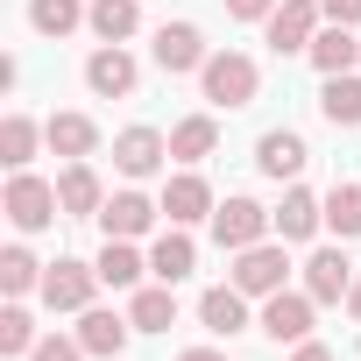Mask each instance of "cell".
Masks as SVG:
<instances>
[{
    "mask_svg": "<svg viewBox=\"0 0 361 361\" xmlns=\"http://www.w3.org/2000/svg\"><path fill=\"white\" fill-rule=\"evenodd\" d=\"M57 213H64V206H57V185H43V177H29V170L8 177V220H15L22 234H43Z\"/></svg>",
    "mask_w": 361,
    "mask_h": 361,
    "instance_id": "7a4b0ae2",
    "label": "cell"
},
{
    "mask_svg": "<svg viewBox=\"0 0 361 361\" xmlns=\"http://www.w3.org/2000/svg\"><path fill=\"white\" fill-rule=\"evenodd\" d=\"M305 57H312V64H319V71L333 78V71H354V64H361V43H354V29L326 22V29L312 36V50H305Z\"/></svg>",
    "mask_w": 361,
    "mask_h": 361,
    "instance_id": "ffe728a7",
    "label": "cell"
},
{
    "mask_svg": "<svg viewBox=\"0 0 361 361\" xmlns=\"http://www.w3.org/2000/svg\"><path fill=\"white\" fill-rule=\"evenodd\" d=\"M269 220H276V234H283V241H312V234H319V220H326V199H312L305 185H290V192H283V206H276Z\"/></svg>",
    "mask_w": 361,
    "mask_h": 361,
    "instance_id": "5bb4252c",
    "label": "cell"
},
{
    "mask_svg": "<svg viewBox=\"0 0 361 361\" xmlns=\"http://www.w3.org/2000/svg\"><path fill=\"white\" fill-rule=\"evenodd\" d=\"M128 319H135V333H170V326H177V283H149V290H135Z\"/></svg>",
    "mask_w": 361,
    "mask_h": 361,
    "instance_id": "44dd1931",
    "label": "cell"
},
{
    "mask_svg": "<svg viewBox=\"0 0 361 361\" xmlns=\"http://www.w3.org/2000/svg\"><path fill=\"white\" fill-rule=\"evenodd\" d=\"M283 276H290V262H283V248H269V241H255V248L234 255V290H248V298L283 290Z\"/></svg>",
    "mask_w": 361,
    "mask_h": 361,
    "instance_id": "52a82bcc",
    "label": "cell"
},
{
    "mask_svg": "<svg viewBox=\"0 0 361 361\" xmlns=\"http://www.w3.org/2000/svg\"><path fill=\"white\" fill-rule=\"evenodd\" d=\"M312 305H319L312 290H269L255 326H262L269 340H290V347H298V340H312Z\"/></svg>",
    "mask_w": 361,
    "mask_h": 361,
    "instance_id": "277c9868",
    "label": "cell"
},
{
    "mask_svg": "<svg viewBox=\"0 0 361 361\" xmlns=\"http://www.w3.org/2000/svg\"><path fill=\"white\" fill-rule=\"evenodd\" d=\"M92 290H99V269L92 262H50L43 269V305L50 312H85Z\"/></svg>",
    "mask_w": 361,
    "mask_h": 361,
    "instance_id": "8992f818",
    "label": "cell"
},
{
    "mask_svg": "<svg viewBox=\"0 0 361 361\" xmlns=\"http://www.w3.org/2000/svg\"><path fill=\"white\" fill-rule=\"evenodd\" d=\"M319 29H326V8H319V0H276V15H269V50H276V57L312 50Z\"/></svg>",
    "mask_w": 361,
    "mask_h": 361,
    "instance_id": "3957f363",
    "label": "cell"
},
{
    "mask_svg": "<svg viewBox=\"0 0 361 361\" xmlns=\"http://www.w3.org/2000/svg\"><path fill=\"white\" fill-rule=\"evenodd\" d=\"M0 290H8V298H29V290H43V262H36L29 248H8V255H0Z\"/></svg>",
    "mask_w": 361,
    "mask_h": 361,
    "instance_id": "83f0119b",
    "label": "cell"
},
{
    "mask_svg": "<svg viewBox=\"0 0 361 361\" xmlns=\"http://www.w3.org/2000/svg\"><path fill=\"white\" fill-rule=\"evenodd\" d=\"M227 15H234V22H269L276 0H227Z\"/></svg>",
    "mask_w": 361,
    "mask_h": 361,
    "instance_id": "d6a6232c",
    "label": "cell"
},
{
    "mask_svg": "<svg viewBox=\"0 0 361 361\" xmlns=\"http://www.w3.org/2000/svg\"><path fill=\"white\" fill-rule=\"evenodd\" d=\"M319 8H326V22H340V29L361 22V0H319Z\"/></svg>",
    "mask_w": 361,
    "mask_h": 361,
    "instance_id": "836d02e7",
    "label": "cell"
},
{
    "mask_svg": "<svg viewBox=\"0 0 361 361\" xmlns=\"http://www.w3.org/2000/svg\"><path fill=\"white\" fill-rule=\"evenodd\" d=\"M192 269H199V248H192L185 227H170V234L149 248V276H156V283H185Z\"/></svg>",
    "mask_w": 361,
    "mask_h": 361,
    "instance_id": "9a60e30c",
    "label": "cell"
},
{
    "mask_svg": "<svg viewBox=\"0 0 361 361\" xmlns=\"http://www.w3.org/2000/svg\"><path fill=\"white\" fill-rule=\"evenodd\" d=\"M57 206H64V220H85V213H99V206H106L92 163H64V177H57Z\"/></svg>",
    "mask_w": 361,
    "mask_h": 361,
    "instance_id": "2e32d148",
    "label": "cell"
},
{
    "mask_svg": "<svg viewBox=\"0 0 361 361\" xmlns=\"http://www.w3.org/2000/svg\"><path fill=\"white\" fill-rule=\"evenodd\" d=\"M199 85H206V99H213V106H248V99L262 92V71H255V57H241V50H220V57H206Z\"/></svg>",
    "mask_w": 361,
    "mask_h": 361,
    "instance_id": "6da1fadb",
    "label": "cell"
},
{
    "mask_svg": "<svg viewBox=\"0 0 361 361\" xmlns=\"http://www.w3.org/2000/svg\"><path fill=\"white\" fill-rule=\"evenodd\" d=\"M36 142H43V128H36L29 114H8V121H0V163H8V170H29Z\"/></svg>",
    "mask_w": 361,
    "mask_h": 361,
    "instance_id": "484cf974",
    "label": "cell"
},
{
    "mask_svg": "<svg viewBox=\"0 0 361 361\" xmlns=\"http://www.w3.org/2000/svg\"><path fill=\"white\" fill-rule=\"evenodd\" d=\"M149 50H156L163 71H206V36H199L192 22H163Z\"/></svg>",
    "mask_w": 361,
    "mask_h": 361,
    "instance_id": "9c48e42d",
    "label": "cell"
},
{
    "mask_svg": "<svg viewBox=\"0 0 361 361\" xmlns=\"http://www.w3.org/2000/svg\"><path fill=\"white\" fill-rule=\"evenodd\" d=\"M177 361H227V354H220V347H185Z\"/></svg>",
    "mask_w": 361,
    "mask_h": 361,
    "instance_id": "d590c367",
    "label": "cell"
},
{
    "mask_svg": "<svg viewBox=\"0 0 361 361\" xmlns=\"http://www.w3.org/2000/svg\"><path fill=\"white\" fill-rule=\"evenodd\" d=\"M163 156H170V142H163L156 128H121V135H114V163H121V177H149Z\"/></svg>",
    "mask_w": 361,
    "mask_h": 361,
    "instance_id": "7c38bea8",
    "label": "cell"
},
{
    "mask_svg": "<svg viewBox=\"0 0 361 361\" xmlns=\"http://www.w3.org/2000/svg\"><path fill=\"white\" fill-rule=\"evenodd\" d=\"M128 333H135V319H121V312H99V305L78 312V340H85V354H121Z\"/></svg>",
    "mask_w": 361,
    "mask_h": 361,
    "instance_id": "d6986e66",
    "label": "cell"
},
{
    "mask_svg": "<svg viewBox=\"0 0 361 361\" xmlns=\"http://www.w3.org/2000/svg\"><path fill=\"white\" fill-rule=\"evenodd\" d=\"M305 290H312L319 305H347V290H354V262H347L340 248H319V255L305 262Z\"/></svg>",
    "mask_w": 361,
    "mask_h": 361,
    "instance_id": "30bf717a",
    "label": "cell"
},
{
    "mask_svg": "<svg viewBox=\"0 0 361 361\" xmlns=\"http://www.w3.org/2000/svg\"><path fill=\"white\" fill-rule=\"evenodd\" d=\"M290 361H333V354H326L319 340H298V354H290Z\"/></svg>",
    "mask_w": 361,
    "mask_h": 361,
    "instance_id": "e575fe53",
    "label": "cell"
},
{
    "mask_svg": "<svg viewBox=\"0 0 361 361\" xmlns=\"http://www.w3.org/2000/svg\"><path fill=\"white\" fill-rule=\"evenodd\" d=\"M199 319H206V333H220V340H234V333L248 326V290H234V283H220V290H206V298H199Z\"/></svg>",
    "mask_w": 361,
    "mask_h": 361,
    "instance_id": "ac0fdd59",
    "label": "cell"
},
{
    "mask_svg": "<svg viewBox=\"0 0 361 361\" xmlns=\"http://www.w3.org/2000/svg\"><path fill=\"white\" fill-rule=\"evenodd\" d=\"M0 354H36V319H29L22 305L0 312Z\"/></svg>",
    "mask_w": 361,
    "mask_h": 361,
    "instance_id": "4dcf8cb0",
    "label": "cell"
},
{
    "mask_svg": "<svg viewBox=\"0 0 361 361\" xmlns=\"http://www.w3.org/2000/svg\"><path fill=\"white\" fill-rule=\"evenodd\" d=\"M347 312H354V326H361V269H354V290H347Z\"/></svg>",
    "mask_w": 361,
    "mask_h": 361,
    "instance_id": "8d00e7d4",
    "label": "cell"
},
{
    "mask_svg": "<svg viewBox=\"0 0 361 361\" xmlns=\"http://www.w3.org/2000/svg\"><path fill=\"white\" fill-rule=\"evenodd\" d=\"M43 142H50L57 156H71V163H85V156L99 149V128H92L85 114H50V121H43Z\"/></svg>",
    "mask_w": 361,
    "mask_h": 361,
    "instance_id": "e0dca14e",
    "label": "cell"
},
{
    "mask_svg": "<svg viewBox=\"0 0 361 361\" xmlns=\"http://www.w3.org/2000/svg\"><path fill=\"white\" fill-rule=\"evenodd\" d=\"M163 213H170V227H192V220H213V192H206V177H199V170L170 177V185H163Z\"/></svg>",
    "mask_w": 361,
    "mask_h": 361,
    "instance_id": "8fae6325",
    "label": "cell"
},
{
    "mask_svg": "<svg viewBox=\"0 0 361 361\" xmlns=\"http://www.w3.org/2000/svg\"><path fill=\"white\" fill-rule=\"evenodd\" d=\"M319 114H326L333 128H361V78H354V71H333L326 92H319Z\"/></svg>",
    "mask_w": 361,
    "mask_h": 361,
    "instance_id": "7402d4cb",
    "label": "cell"
},
{
    "mask_svg": "<svg viewBox=\"0 0 361 361\" xmlns=\"http://www.w3.org/2000/svg\"><path fill=\"white\" fill-rule=\"evenodd\" d=\"M85 22H92V36H99V43H128V36H135V22H142V8H135V0H92Z\"/></svg>",
    "mask_w": 361,
    "mask_h": 361,
    "instance_id": "d4e9b609",
    "label": "cell"
},
{
    "mask_svg": "<svg viewBox=\"0 0 361 361\" xmlns=\"http://www.w3.org/2000/svg\"><path fill=\"white\" fill-rule=\"evenodd\" d=\"M29 22H36V36H71L85 22V8L78 0H29Z\"/></svg>",
    "mask_w": 361,
    "mask_h": 361,
    "instance_id": "f546056e",
    "label": "cell"
},
{
    "mask_svg": "<svg viewBox=\"0 0 361 361\" xmlns=\"http://www.w3.org/2000/svg\"><path fill=\"white\" fill-rule=\"evenodd\" d=\"M255 163H262L269 177H298V170H305V142H298L290 128H269V135L255 142Z\"/></svg>",
    "mask_w": 361,
    "mask_h": 361,
    "instance_id": "603a6c76",
    "label": "cell"
},
{
    "mask_svg": "<svg viewBox=\"0 0 361 361\" xmlns=\"http://www.w3.org/2000/svg\"><path fill=\"white\" fill-rule=\"evenodd\" d=\"M29 361H85V340H64V333H50V340H36V354Z\"/></svg>",
    "mask_w": 361,
    "mask_h": 361,
    "instance_id": "1f68e13d",
    "label": "cell"
},
{
    "mask_svg": "<svg viewBox=\"0 0 361 361\" xmlns=\"http://www.w3.org/2000/svg\"><path fill=\"white\" fill-rule=\"evenodd\" d=\"M269 227H276V220H269L255 199H227V206H213V241H220V248H234V255H241V248H255Z\"/></svg>",
    "mask_w": 361,
    "mask_h": 361,
    "instance_id": "5b68a950",
    "label": "cell"
},
{
    "mask_svg": "<svg viewBox=\"0 0 361 361\" xmlns=\"http://www.w3.org/2000/svg\"><path fill=\"white\" fill-rule=\"evenodd\" d=\"M326 227H333L340 241L361 234V185H333V192H326Z\"/></svg>",
    "mask_w": 361,
    "mask_h": 361,
    "instance_id": "f1b7e54d",
    "label": "cell"
},
{
    "mask_svg": "<svg viewBox=\"0 0 361 361\" xmlns=\"http://www.w3.org/2000/svg\"><path fill=\"white\" fill-rule=\"evenodd\" d=\"M135 78H142V71H135V57H128L121 43H99V50L85 57V85H92L99 99H128Z\"/></svg>",
    "mask_w": 361,
    "mask_h": 361,
    "instance_id": "ba28073f",
    "label": "cell"
},
{
    "mask_svg": "<svg viewBox=\"0 0 361 361\" xmlns=\"http://www.w3.org/2000/svg\"><path fill=\"white\" fill-rule=\"evenodd\" d=\"M156 213H163V206H149L142 192H114V199L99 206V227H106V241H135V234H149Z\"/></svg>",
    "mask_w": 361,
    "mask_h": 361,
    "instance_id": "4fadbf2b",
    "label": "cell"
},
{
    "mask_svg": "<svg viewBox=\"0 0 361 361\" xmlns=\"http://www.w3.org/2000/svg\"><path fill=\"white\" fill-rule=\"evenodd\" d=\"M213 142H220L213 114H192V121H177V128H170V156H177V163H206Z\"/></svg>",
    "mask_w": 361,
    "mask_h": 361,
    "instance_id": "cb8c5ba5",
    "label": "cell"
},
{
    "mask_svg": "<svg viewBox=\"0 0 361 361\" xmlns=\"http://www.w3.org/2000/svg\"><path fill=\"white\" fill-rule=\"evenodd\" d=\"M92 269H99V283H114V290H135V283H142V269H149V262H142V255H135V248H128V241H106V248H99V262H92Z\"/></svg>",
    "mask_w": 361,
    "mask_h": 361,
    "instance_id": "4316f807",
    "label": "cell"
}]
</instances>
